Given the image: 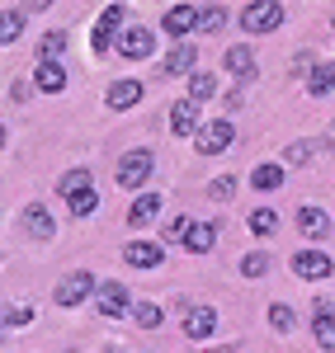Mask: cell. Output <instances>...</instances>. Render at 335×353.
<instances>
[{
    "label": "cell",
    "instance_id": "cell-1",
    "mask_svg": "<svg viewBox=\"0 0 335 353\" xmlns=\"http://www.w3.org/2000/svg\"><path fill=\"white\" fill-rule=\"evenodd\" d=\"M236 141V123L231 118H213V123H203L194 137V146H198V156H218V151H227Z\"/></svg>",
    "mask_w": 335,
    "mask_h": 353
},
{
    "label": "cell",
    "instance_id": "cell-2",
    "mask_svg": "<svg viewBox=\"0 0 335 353\" xmlns=\"http://www.w3.org/2000/svg\"><path fill=\"white\" fill-rule=\"evenodd\" d=\"M283 24V5H274V0H251L246 10H241V28L246 33H269V28Z\"/></svg>",
    "mask_w": 335,
    "mask_h": 353
},
{
    "label": "cell",
    "instance_id": "cell-3",
    "mask_svg": "<svg viewBox=\"0 0 335 353\" xmlns=\"http://www.w3.org/2000/svg\"><path fill=\"white\" fill-rule=\"evenodd\" d=\"M90 292H95V278L85 269H76V273H66V278L57 283V306H81Z\"/></svg>",
    "mask_w": 335,
    "mask_h": 353
},
{
    "label": "cell",
    "instance_id": "cell-4",
    "mask_svg": "<svg viewBox=\"0 0 335 353\" xmlns=\"http://www.w3.org/2000/svg\"><path fill=\"white\" fill-rule=\"evenodd\" d=\"M146 174H151V151H128V156L118 161V184H123V189H142Z\"/></svg>",
    "mask_w": 335,
    "mask_h": 353
},
{
    "label": "cell",
    "instance_id": "cell-5",
    "mask_svg": "<svg viewBox=\"0 0 335 353\" xmlns=\"http://www.w3.org/2000/svg\"><path fill=\"white\" fill-rule=\"evenodd\" d=\"M118 24H123V5H109V10L95 19V33H90V38H95V48H99V52L118 48V43H113V28H118Z\"/></svg>",
    "mask_w": 335,
    "mask_h": 353
},
{
    "label": "cell",
    "instance_id": "cell-6",
    "mask_svg": "<svg viewBox=\"0 0 335 353\" xmlns=\"http://www.w3.org/2000/svg\"><path fill=\"white\" fill-rule=\"evenodd\" d=\"M312 330H316V344L326 353H335V316H331V301H312Z\"/></svg>",
    "mask_w": 335,
    "mask_h": 353
},
{
    "label": "cell",
    "instance_id": "cell-7",
    "mask_svg": "<svg viewBox=\"0 0 335 353\" xmlns=\"http://www.w3.org/2000/svg\"><path fill=\"white\" fill-rule=\"evenodd\" d=\"M331 259L321 254V250H303V254H293V273L298 278H331Z\"/></svg>",
    "mask_w": 335,
    "mask_h": 353
},
{
    "label": "cell",
    "instance_id": "cell-8",
    "mask_svg": "<svg viewBox=\"0 0 335 353\" xmlns=\"http://www.w3.org/2000/svg\"><path fill=\"white\" fill-rule=\"evenodd\" d=\"M298 231H303L307 241H326V236H331V217H326L321 208H298Z\"/></svg>",
    "mask_w": 335,
    "mask_h": 353
},
{
    "label": "cell",
    "instance_id": "cell-9",
    "mask_svg": "<svg viewBox=\"0 0 335 353\" xmlns=\"http://www.w3.org/2000/svg\"><path fill=\"white\" fill-rule=\"evenodd\" d=\"M170 132L198 137V104H194V99H180V104L170 109Z\"/></svg>",
    "mask_w": 335,
    "mask_h": 353
},
{
    "label": "cell",
    "instance_id": "cell-10",
    "mask_svg": "<svg viewBox=\"0 0 335 353\" xmlns=\"http://www.w3.org/2000/svg\"><path fill=\"white\" fill-rule=\"evenodd\" d=\"M24 231H28V236H33V241H52V231H57L52 212L33 203V208H28V212H24Z\"/></svg>",
    "mask_w": 335,
    "mask_h": 353
},
{
    "label": "cell",
    "instance_id": "cell-11",
    "mask_svg": "<svg viewBox=\"0 0 335 353\" xmlns=\"http://www.w3.org/2000/svg\"><path fill=\"white\" fill-rule=\"evenodd\" d=\"M213 325H218L213 306H189V316H184V334H189V339H208Z\"/></svg>",
    "mask_w": 335,
    "mask_h": 353
},
{
    "label": "cell",
    "instance_id": "cell-12",
    "mask_svg": "<svg viewBox=\"0 0 335 353\" xmlns=\"http://www.w3.org/2000/svg\"><path fill=\"white\" fill-rule=\"evenodd\" d=\"M227 71H231V76H236V81H251L255 76V57H251V48H246V43H236V48H227Z\"/></svg>",
    "mask_w": 335,
    "mask_h": 353
},
{
    "label": "cell",
    "instance_id": "cell-13",
    "mask_svg": "<svg viewBox=\"0 0 335 353\" xmlns=\"http://www.w3.org/2000/svg\"><path fill=\"white\" fill-rule=\"evenodd\" d=\"M151 43H156L151 28H128V33L118 38V52L123 57H151Z\"/></svg>",
    "mask_w": 335,
    "mask_h": 353
},
{
    "label": "cell",
    "instance_id": "cell-14",
    "mask_svg": "<svg viewBox=\"0 0 335 353\" xmlns=\"http://www.w3.org/2000/svg\"><path fill=\"white\" fill-rule=\"evenodd\" d=\"M194 61H198V48H194V43H180V48L161 61V76H184Z\"/></svg>",
    "mask_w": 335,
    "mask_h": 353
},
{
    "label": "cell",
    "instance_id": "cell-15",
    "mask_svg": "<svg viewBox=\"0 0 335 353\" xmlns=\"http://www.w3.org/2000/svg\"><path fill=\"white\" fill-rule=\"evenodd\" d=\"M128 306H133V297L123 292V283H104V288H99V311H104V316H123Z\"/></svg>",
    "mask_w": 335,
    "mask_h": 353
},
{
    "label": "cell",
    "instance_id": "cell-16",
    "mask_svg": "<svg viewBox=\"0 0 335 353\" xmlns=\"http://www.w3.org/2000/svg\"><path fill=\"white\" fill-rule=\"evenodd\" d=\"M123 259H128V264H137V269H156V264H161V245L133 241L128 250H123Z\"/></svg>",
    "mask_w": 335,
    "mask_h": 353
},
{
    "label": "cell",
    "instance_id": "cell-17",
    "mask_svg": "<svg viewBox=\"0 0 335 353\" xmlns=\"http://www.w3.org/2000/svg\"><path fill=\"white\" fill-rule=\"evenodd\" d=\"M189 28H198V5H175L166 14V33L180 38V33H189Z\"/></svg>",
    "mask_w": 335,
    "mask_h": 353
},
{
    "label": "cell",
    "instance_id": "cell-18",
    "mask_svg": "<svg viewBox=\"0 0 335 353\" xmlns=\"http://www.w3.org/2000/svg\"><path fill=\"white\" fill-rule=\"evenodd\" d=\"M142 99V85L137 81H113L109 85V109H133Z\"/></svg>",
    "mask_w": 335,
    "mask_h": 353
},
{
    "label": "cell",
    "instance_id": "cell-19",
    "mask_svg": "<svg viewBox=\"0 0 335 353\" xmlns=\"http://www.w3.org/2000/svg\"><path fill=\"white\" fill-rule=\"evenodd\" d=\"M156 212H161V193H142L137 203H133V212H128V226H146Z\"/></svg>",
    "mask_w": 335,
    "mask_h": 353
},
{
    "label": "cell",
    "instance_id": "cell-20",
    "mask_svg": "<svg viewBox=\"0 0 335 353\" xmlns=\"http://www.w3.org/2000/svg\"><path fill=\"white\" fill-rule=\"evenodd\" d=\"M90 189H95L90 170H71V174H61V184H57V193H61V198H76V193H90Z\"/></svg>",
    "mask_w": 335,
    "mask_h": 353
},
{
    "label": "cell",
    "instance_id": "cell-21",
    "mask_svg": "<svg viewBox=\"0 0 335 353\" xmlns=\"http://www.w3.org/2000/svg\"><path fill=\"white\" fill-rule=\"evenodd\" d=\"M33 81H38V90H48V94H57V90H66V71H61L57 61H43Z\"/></svg>",
    "mask_w": 335,
    "mask_h": 353
},
{
    "label": "cell",
    "instance_id": "cell-22",
    "mask_svg": "<svg viewBox=\"0 0 335 353\" xmlns=\"http://www.w3.org/2000/svg\"><path fill=\"white\" fill-rule=\"evenodd\" d=\"M246 226H251L255 236H274V231H279V212H274V208H255Z\"/></svg>",
    "mask_w": 335,
    "mask_h": 353
},
{
    "label": "cell",
    "instance_id": "cell-23",
    "mask_svg": "<svg viewBox=\"0 0 335 353\" xmlns=\"http://www.w3.org/2000/svg\"><path fill=\"white\" fill-rule=\"evenodd\" d=\"M184 250H194V254H208V250H213V226H208V221H194V231L184 236Z\"/></svg>",
    "mask_w": 335,
    "mask_h": 353
},
{
    "label": "cell",
    "instance_id": "cell-24",
    "mask_svg": "<svg viewBox=\"0 0 335 353\" xmlns=\"http://www.w3.org/2000/svg\"><path fill=\"white\" fill-rule=\"evenodd\" d=\"M251 184H255V189H260V193H269V189H279V184H283V170H279V165H255V174H251Z\"/></svg>",
    "mask_w": 335,
    "mask_h": 353
},
{
    "label": "cell",
    "instance_id": "cell-25",
    "mask_svg": "<svg viewBox=\"0 0 335 353\" xmlns=\"http://www.w3.org/2000/svg\"><path fill=\"white\" fill-rule=\"evenodd\" d=\"M24 33V14L19 10H5V19H0V43H15Z\"/></svg>",
    "mask_w": 335,
    "mask_h": 353
},
{
    "label": "cell",
    "instance_id": "cell-26",
    "mask_svg": "<svg viewBox=\"0 0 335 353\" xmlns=\"http://www.w3.org/2000/svg\"><path fill=\"white\" fill-rule=\"evenodd\" d=\"M326 90H335V66H316L307 81V94H326Z\"/></svg>",
    "mask_w": 335,
    "mask_h": 353
},
{
    "label": "cell",
    "instance_id": "cell-27",
    "mask_svg": "<svg viewBox=\"0 0 335 353\" xmlns=\"http://www.w3.org/2000/svg\"><path fill=\"white\" fill-rule=\"evenodd\" d=\"M213 90H218V81L213 76H203V71H194V81H189V99H213Z\"/></svg>",
    "mask_w": 335,
    "mask_h": 353
},
{
    "label": "cell",
    "instance_id": "cell-28",
    "mask_svg": "<svg viewBox=\"0 0 335 353\" xmlns=\"http://www.w3.org/2000/svg\"><path fill=\"white\" fill-rule=\"evenodd\" d=\"M66 208H71L76 217H90V212L99 208V193H95V189H90V193H76V198H66Z\"/></svg>",
    "mask_w": 335,
    "mask_h": 353
},
{
    "label": "cell",
    "instance_id": "cell-29",
    "mask_svg": "<svg viewBox=\"0 0 335 353\" xmlns=\"http://www.w3.org/2000/svg\"><path fill=\"white\" fill-rule=\"evenodd\" d=\"M133 316H137V325H142V330H156V325H161V316H166V311H161L156 301H142V306L133 311Z\"/></svg>",
    "mask_w": 335,
    "mask_h": 353
},
{
    "label": "cell",
    "instance_id": "cell-30",
    "mask_svg": "<svg viewBox=\"0 0 335 353\" xmlns=\"http://www.w3.org/2000/svg\"><path fill=\"white\" fill-rule=\"evenodd\" d=\"M227 24V10H218V5H208V10H198V33H213V28Z\"/></svg>",
    "mask_w": 335,
    "mask_h": 353
},
{
    "label": "cell",
    "instance_id": "cell-31",
    "mask_svg": "<svg viewBox=\"0 0 335 353\" xmlns=\"http://www.w3.org/2000/svg\"><path fill=\"white\" fill-rule=\"evenodd\" d=\"M66 48V33H43V43H38V57L43 61H57V52Z\"/></svg>",
    "mask_w": 335,
    "mask_h": 353
},
{
    "label": "cell",
    "instance_id": "cell-32",
    "mask_svg": "<svg viewBox=\"0 0 335 353\" xmlns=\"http://www.w3.org/2000/svg\"><path fill=\"white\" fill-rule=\"evenodd\" d=\"M241 273H246V278H265V273H269V259H265V254H246V259H241Z\"/></svg>",
    "mask_w": 335,
    "mask_h": 353
},
{
    "label": "cell",
    "instance_id": "cell-33",
    "mask_svg": "<svg viewBox=\"0 0 335 353\" xmlns=\"http://www.w3.org/2000/svg\"><path fill=\"white\" fill-rule=\"evenodd\" d=\"M231 193H236V179H231V174H222V179H213V184H208V198H218V203H227Z\"/></svg>",
    "mask_w": 335,
    "mask_h": 353
},
{
    "label": "cell",
    "instance_id": "cell-34",
    "mask_svg": "<svg viewBox=\"0 0 335 353\" xmlns=\"http://www.w3.org/2000/svg\"><path fill=\"white\" fill-rule=\"evenodd\" d=\"M269 325L279 330V334H283V330H293V311H288V306H269Z\"/></svg>",
    "mask_w": 335,
    "mask_h": 353
},
{
    "label": "cell",
    "instance_id": "cell-35",
    "mask_svg": "<svg viewBox=\"0 0 335 353\" xmlns=\"http://www.w3.org/2000/svg\"><path fill=\"white\" fill-rule=\"evenodd\" d=\"M189 231H194V221H189V217H175V221H170V231H166V241H180V245H184V236H189Z\"/></svg>",
    "mask_w": 335,
    "mask_h": 353
},
{
    "label": "cell",
    "instance_id": "cell-36",
    "mask_svg": "<svg viewBox=\"0 0 335 353\" xmlns=\"http://www.w3.org/2000/svg\"><path fill=\"white\" fill-rule=\"evenodd\" d=\"M312 161V146L307 141H293V146H288V165H307Z\"/></svg>",
    "mask_w": 335,
    "mask_h": 353
},
{
    "label": "cell",
    "instance_id": "cell-37",
    "mask_svg": "<svg viewBox=\"0 0 335 353\" xmlns=\"http://www.w3.org/2000/svg\"><path fill=\"white\" fill-rule=\"evenodd\" d=\"M33 321V311L28 306H15V311H5V325H28Z\"/></svg>",
    "mask_w": 335,
    "mask_h": 353
},
{
    "label": "cell",
    "instance_id": "cell-38",
    "mask_svg": "<svg viewBox=\"0 0 335 353\" xmlns=\"http://www.w3.org/2000/svg\"><path fill=\"white\" fill-rule=\"evenodd\" d=\"M52 0H24V10H48Z\"/></svg>",
    "mask_w": 335,
    "mask_h": 353
}]
</instances>
